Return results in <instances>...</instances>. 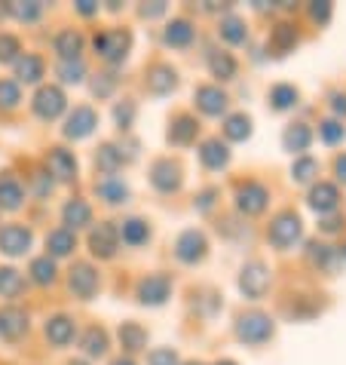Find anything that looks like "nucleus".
Listing matches in <instances>:
<instances>
[{
    "label": "nucleus",
    "mask_w": 346,
    "mask_h": 365,
    "mask_svg": "<svg viewBox=\"0 0 346 365\" xmlns=\"http://www.w3.org/2000/svg\"><path fill=\"white\" fill-rule=\"evenodd\" d=\"M83 350L89 353V356H105V353H108V334H105V329H98V326L86 329V334H83Z\"/></svg>",
    "instance_id": "nucleus-40"
},
{
    "label": "nucleus",
    "mask_w": 346,
    "mask_h": 365,
    "mask_svg": "<svg viewBox=\"0 0 346 365\" xmlns=\"http://www.w3.org/2000/svg\"><path fill=\"white\" fill-rule=\"evenodd\" d=\"M19 53H22V43H19V37H13V34H0V65L16 62Z\"/></svg>",
    "instance_id": "nucleus-43"
},
{
    "label": "nucleus",
    "mask_w": 346,
    "mask_h": 365,
    "mask_svg": "<svg viewBox=\"0 0 346 365\" xmlns=\"http://www.w3.org/2000/svg\"><path fill=\"white\" fill-rule=\"evenodd\" d=\"M206 249H209V242L199 230H184L175 242V255L184 261V264H196V261H202L206 258Z\"/></svg>",
    "instance_id": "nucleus-9"
},
{
    "label": "nucleus",
    "mask_w": 346,
    "mask_h": 365,
    "mask_svg": "<svg viewBox=\"0 0 346 365\" xmlns=\"http://www.w3.org/2000/svg\"><path fill=\"white\" fill-rule=\"evenodd\" d=\"M86 74V65L80 62V58H74V62H62L58 65V77L65 80V83H80Z\"/></svg>",
    "instance_id": "nucleus-45"
},
{
    "label": "nucleus",
    "mask_w": 346,
    "mask_h": 365,
    "mask_svg": "<svg viewBox=\"0 0 346 365\" xmlns=\"http://www.w3.org/2000/svg\"><path fill=\"white\" fill-rule=\"evenodd\" d=\"M46 338L49 344H56V347H68L70 341H74V319H68V317H53L46 322Z\"/></svg>",
    "instance_id": "nucleus-22"
},
{
    "label": "nucleus",
    "mask_w": 346,
    "mask_h": 365,
    "mask_svg": "<svg viewBox=\"0 0 346 365\" xmlns=\"http://www.w3.org/2000/svg\"><path fill=\"white\" fill-rule=\"evenodd\" d=\"M77 13L95 16V13H98V4H93V0H77Z\"/></svg>",
    "instance_id": "nucleus-55"
},
{
    "label": "nucleus",
    "mask_w": 346,
    "mask_h": 365,
    "mask_svg": "<svg viewBox=\"0 0 346 365\" xmlns=\"http://www.w3.org/2000/svg\"><path fill=\"white\" fill-rule=\"evenodd\" d=\"M267 187L258 185V181H248V185H242L236 190V209L239 212H246V215H258V212L267 209Z\"/></svg>",
    "instance_id": "nucleus-10"
},
{
    "label": "nucleus",
    "mask_w": 346,
    "mask_h": 365,
    "mask_svg": "<svg viewBox=\"0 0 346 365\" xmlns=\"http://www.w3.org/2000/svg\"><path fill=\"white\" fill-rule=\"evenodd\" d=\"M68 286H70V292H74L77 298H83V301H89L95 295V289H98V273L89 267V264H74L70 267V277H68Z\"/></svg>",
    "instance_id": "nucleus-11"
},
{
    "label": "nucleus",
    "mask_w": 346,
    "mask_h": 365,
    "mask_svg": "<svg viewBox=\"0 0 346 365\" xmlns=\"http://www.w3.org/2000/svg\"><path fill=\"white\" fill-rule=\"evenodd\" d=\"M343 255H346V249H343Z\"/></svg>",
    "instance_id": "nucleus-63"
},
{
    "label": "nucleus",
    "mask_w": 346,
    "mask_h": 365,
    "mask_svg": "<svg viewBox=\"0 0 346 365\" xmlns=\"http://www.w3.org/2000/svg\"><path fill=\"white\" fill-rule=\"evenodd\" d=\"M117 246H120V230L110 225V221H101V225L93 227V233H89V249H93L95 258H114Z\"/></svg>",
    "instance_id": "nucleus-6"
},
{
    "label": "nucleus",
    "mask_w": 346,
    "mask_h": 365,
    "mask_svg": "<svg viewBox=\"0 0 346 365\" xmlns=\"http://www.w3.org/2000/svg\"><path fill=\"white\" fill-rule=\"evenodd\" d=\"M114 86H117V77H114V74H98V77L93 80V93H95L98 98H108L110 93H114Z\"/></svg>",
    "instance_id": "nucleus-48"
},
{
    "label": "nucleus",
    "mask_w": 346,
    "mask_h": 365,
    "mask_svg": "<svg viewBox=\"0 0 346 365\" xmlns=\"http://www.w3.org/2000/svg\"><path fill=\"white\" fill-rule=\"evenodd\" d=\"M310 16L315 19V22H328V19H331V4H328V0H319V4H313L310 6Z\"/></svg>",
    "instance_id": "nucleus-51"
},
{
    "label": "nucleus",
    "mask_w": 346,
    "mask_h": 365,
    "mask_svg": "<svg viewBox=\"0 0 346 365\" xmlns=\"http://www.w3.org/2000/svg\"><path fill=\"white\" fill-rule=\"evenodd\" d=\"M120 237H123L126 246H141V242H147L150 230L141 218H129V221H123V227H120Z\"/></svg>",
    "instance_id": "nucleus-35"
},
{
    "label": "nucleus",
    "mask_w": 346,
    "mask_h": 365,
    "mask_svg": "<svg viewBox=\"0 0 346 365\" xmlns=\"http://www.w3.org/2000/svg\"><path fill=\"white\" fill-rule=\"evenodd\" d=\"M110 365H135L132 359H117V362H110Z\"/></svg>",
    "instance_id": "nucleus-59"
},
{
    "label": "nucleus",
    "mask_w": 346,
    "mask_h": 365,
    "mask_svg": "<svg viewBox=\"0 0 346 365\" xmlns=\"http://www.w3.org/2000/svg\"><path fill=\"white\" fill-rule=\"evenodd\" d=\"M196 120L193 117H178L175 123L169 126V141L172 145H190L193 138H196Z\"/></svg>",
    "instance_id": "nucleus-32"
},
{
    "label": "nucleus",
    "mask_w": 346,
    "mask_h": 365,
    "mask_svg": "<svg viewBox=\"0 0 346 365\" xmlns=\"http://www.w3.org/2000/svg\"><path fill=\"white\" fill-rule=\"evenodd\" d=\"M239 289L248 301H261L270 289V270L263 267L261 261H251V264H246L239 273Z\"/></svg>",
    "instance_id": "nucleus-3"
},
{
    "label": "nucleus",
    "mask_w": 346,
    "mask_h": 365,
    "mask_svg": "<svg viewBox=\"0 0 346 365\" xmlns=\"http://www.w3.org/2000/svg\"><path fill=\"white\" fill-rule=\"evenodd\" d=\"M22 289H25L22 273L13 267H0V298H16Z\"/></svg>",
    "instance_id": "nucleus-36"
},
{
    "label": "nucleus",
    "mask_w": 346,
    "mask_h": 365,
    "mask_svg": "<svg viewBox=\"0 0 346 365\" xmlns=\"http://www.w3.org/2000/svg\"><path fill=\"white\" fill-rule=\"evenodd\" d=\"M315 172H319V163H315L313 157H300L298 163L291 166V178H294V181H310Z\"/></svg>",
    "instance_id": "nucleus-46"
},
{
    "label": "nucleus",
    "mask_w": 346,
    "mask_h": 365,
    "mask_svg": "<svg viewBox=\"0 0 346 365\" xmlns=\"http://www.w3.org/2000/svg\"><path fill=\"white\" fill-rule=\"evenodd\" d=\"M31 230L22 227V225H6L4 230H0V252L9 258L16 255H25L28 249H31Z\"/></svg>",
    "instance_id": "nucleus-7"
},
{
    "label": "nucleus",
    "mask_w": 346,
    "mask_h": 365,
    "mask_svg": "<svg viewBox=\"0 0 346 365\" xmlns=\"http://www.w3.org/2000/svg\"><path fill=\"white\" fill-rule=\"evenodd\" d=\"M74 246H77V237H74V230H68V227H58L46 237V249H49V255H56V258L70 255Z\"/></svg>",
    "instance_id": "nucleus-26"
},
{
    "label": "nucleus",
    "mask_w": 346,
    "mask_h": 365,
    "mask_svg": "<svg viewBox=\"0 0 346 365\" xmlns=\"http://www.w3.org/2000/svg\"><path fill=\"white\" fill-rule=\"evenodd\" d=\"M215 197H218V190H215V187L202 190V194H199V200H196V209H199V212H209L211 206H215Z\"/></svg>",
    "instance_id": "nucleus-53"
},
{
    "label": "nucleus",
    "mask_w": 346,
    "mask_h": 365,
    "mask_svg": "<svg viewBox=\"0 0 346 365\" xmlns=\"http://www.w3.org/2000/svg\"><path fill=\"white\" fill-rule=\"evenodd\" d=\"M28 331V313L19 307H4L0 310V338L4 341H19Z\"/></svg>",
    "instance_id": "nucleus-15"
},
{
    "label": "nucleus",
    "mask_w": 346,
    "mask_h": 365,
    "mask_svg": "<svg viewBox=\"0 0 346 365\" xmlns=\"http://www.w3.org/2000/svg\"><path fill=\"white\" fill-rule=\"evenodd\" d=\"M294 101H298V89H294V86L279 83V86H273V89H270V105L276 108V110H288V108H294Z\"/></svg>",
    "instance_id": "nucleus-41"
},
{
    "label": "nucleus",
    "mask_w": 346,
    "mask_h": 365,
    "mask_svg": "<svg viewBox=\"0 0 346 365\" xmlns=\"http://www.w3.org/2000/svg\"><path fill=\"white\" fill-rule=\"evenodd\" d=\"M95 194L105 200V202H110V206H117V202H126L129 200V187H126L123 178L105 175L101 181H95Z\"/></svg>",
    "instance_id": "nucleus-18"
},
{
    "label": "nucleus",
    "mask_w": 346,
    "mask_h": 365,
    "mask_svg": "<svg viewBox=\"0 0 346 365\" xmlns=\"http://www.w3.org/2000/svg\"><path fill=\"white\" fill-rule=\"evenodd\" d=\"M22 200H25V190H22V185H19L16 178H9V175L0 178V209L16 212L19 206H22Z\"/></svg>",
    "instance_id": "nucleus-27"
},
{
    "label": "nucleus",
    "mask_w": 346,
    "mask_h": 365,
    "mask_svg": "<svg viewBox=\"0 0 346 365\" xmlns=\"http://www.w3.org/2000/svg\"><path fill=\"white\" fill-rule=\"evenodd\" d=\"M307 255H310V261L315 267H322L325 273H334L337 270V264H340V252L334 249V246H322V242H310V249H307Z\"/></svg>",
    "instance_id": "nucleus-21"
},
{
    "label": "nucleus",
    "mask_w": 346,
    "mask_h": 365,
    "mask_svg": "<svg viewBox=\"0 0 346 365\" xmlns=\"http://www.w3.org/2000/svg\"><path fill=\"white\" fill-rule=\"evenodd\" d=\"M147 365H178V353L172 347H159L147 356Z\"/></svg>",
    "instance_id": "nucleus-50"
},
{
    "label": "nucleus",
    "mask_w": 346,
    "mask_h": 365,
    "mask_svg": "<svg viewBox=\"0 0 346 365\" xmlns=\"http://www.w3.org/2000/svg\"><path fill=\"white\" fill-rule=\"evenodd\" d=\"M22 101V93H19V83L13 80H0V108H16Z\"/></svg>",
    "instance_id": "nucleus-44"
},
{
    "label": "nucleus",
    "mask_w": 346,
    "mask_h": 365,
    "mask_svg": "<svg viewBox=\"0 0 346 365\" xmlns=\"http://www.w3.org/2000/svg\"><path fill=\"white\" fill-rule=\"evenodd\" d=\"M209 71H211V77H218V80H233L236 77V58L230 53H211Z\"/></svg>",
    "instance_id": "nucleus-33"
},
{
    "label": "nucleus",
    "mask_w": 346,
    "mask_h": 365,
    "mask_svg": "<svg viewBox=\"0 0 346 365\" xmlns=\"http://www.w3.org/2000/svg\"><path fill=\"white\" fill-rule=\"evenodd\" d=\"M129 43L132 37L129 31H105V34H95V53L105 58V62H123L126 53H129Z\"/></svg>",
    "instance_id": "nucleus-4"
},
{
    "label": "nucleus",
    "mask_w": 346,
    "mask_h": 365,
    "mask_svg": "<svg viewBox=\"0 0 346 365\" xmlns=\"http://www.w3.org/2000/svg\"><path fill=\"white\" fill-rule=\"evenodd\" d=\"M31 279L40 282V286H49V282L56 279V264H53V258H49V255L34 258V261H31Z\"/></svg>",
    "instance_id": "nucleus-42"
},
{
    "label": "nucleus",
    "mask_w": 346,
    "mask_h": 365,
    "mask_svg": "<svg viewBox=\"0 0 346 365\" xmlns=\"http://www.w3.org/2000/svg\"><path fill=\"white\" fill-rule=\"evenodd\" d=\"M162 13H166V4H145V6H141V16H145V19H157V16H162Z\"/></svg>",
    "instance_id": "nucleus-54"
},
{
    "label": "nucleus",
    "mask_w": 346,
    "mask_h": 365,
    "mask_svg": "<svg viewBox=\"0 0 346 365\" xmlns=\"http://www.w3.org/2000/svg\"><path fill=\"white\" fill-rule=\"evenodd\" d=\"M187 365H202V362H187Z\"/></svg>",
    "instance_id": "nucleus-62"
},
{
    "label": "nucleus",
    "mask_w": 346,
    "mask_h": 365,
    "mask_svg": "<svg viewBox=\"0 0 346 365\" xmlns=\"http://www.w3.org/2000/svg\"><path fill=\"white\" fill-rule=\"evenodd\" d=\"M273 331H276V326H273V319L267 317V313H246V317L236 319V338L246 341V344L270 341Z\"/></svg>",
    "instance_id": "nucleus-2"
},
{
    "label": "nucleus",
    "mask_w": 346,
    "mask_h": 365,
    "mask_svg": "<svg viewBox=\"0 0 346 365\" xmlns=\"http://www.w3.org/2000/svg\"><path fill=\"white\" fill-rule=\"evenodd\" d=\"M221 37L227 40V43H246L248 28H246V22H242V19L227 16V19H221Z\"/></svg>",
    "instance_id": "nucleus-37"
},
{
    "label": "nucleus",
    "mask_w": 346,
    "mask_h": 365,
    "mask_svg": "<svg viewBox=\"0 0 346 365\" xmlns=\"http://www.w3.org/2000/svg\"><path fill=\"white\" fill-rule=\"evenodd\" d=\"M95 126H98L95 110L86 108V105H80V108L70 110V117L65 120V135H68V138H86Z\"/></svg>",
    "instance_id": "nucleus-12"
},
{
    "label": "nucleus",
    "mask_w": 346,
    "mask_h": 365,
    "mask_svg": "<svg viewBox=\"0 0 346 365\" xmlns=\"http://www.w3.org/2000/svg\"><path fill=\"white\" fill-rule=\"evenodd\" d=\"M224 135H227L230 141H246L251 135V120L246 114L227 117V123H224Z\"/></svg>",
    "instance_id": "nucleus-39"
},
{
    "label": "nucleus",
    "mask_w": 346,
    "mask_h": 365,
    "mask_svg": "<svg viewBox=\"0 0 346 365\" xmlns=\"http://www.w3.org/2000/svg\"><path fill=\"white\" fill-rule=\"evenodd\" d=\"M331 98H334V110H337V114H343V117H346V96H340V93H334Z\"/></svg>",
    "instance_id": "nucleus-57"
},
{
    "label": "nucleus",
    "mask_w": 346,
    "mask_h": 365,
    "mask_svg": "<svg viewBox=\"0 0 346 365\" xmlns=\"http://www.w3.org/2000/svg\"><path fill=\"white\" fill-rule=\"evenodd\" d=\"M319 135L325 145H337V141H343V126L337 123V120H325V123L319 126Z\"/></svg>",
    "instance_id": "nucleus-47"
},
{
    "label": "nucleus",
    "mask_w": 346,
    "mask_h": 365,
    "mask_svg": "<svg viewBox=\"0 0 346 365\" xmlns=\"http://www.w3.org/2000/svg\"><path fill=\"white\" fill-rule=\"evenodd\" d=\"M218 365H236V362H230V359H224V362H218Z\"/></svg>",
    "instance_id": "nucleus-60"
},
{
    "label": "nucleus",
    "mask_w": 346,
    "mask_h": 365,
    "mask_svg": "<svg viewBox=\"0 0 346 365\" xmlns=\"http://www.w3.org/2000/svg\"><path fill=\"white\" fill-rule=\"evenodd\" d=\"M337 178L343 181V185H346V154L337 160Z\"/></svg>",
    "instance_id": "nucleus-58"
},
{
    "label": "nucleus",
    "mask_w": 346,
    "mask_h": 365,
    "mask_svg": "<svg viewBox=\"0 0 346 365\" xmlns=\"http://www.w3.org/2000/svg\"><path fill=\"white\" fill-rule=\"evenodd\" d=\"M34 190H37V197H49V190H53V178H49L46 172H37L34 175Z\"/></svg>",
    "instance_id": "nucleus-52"
},
{
    "label": "nucleus",
    "mask_w": 346,
    "mask_h": 365,
    "mask_svg": "<svg viewBox=\"0 0 346 365\" xmlns=\"http://www.w3.org/2000/svg\"><path fill=\"white\" fill-rule=\"evenodd\" d=\"M62 218H65L68 230H77L93 221V209H89V202H83V200H68L62 209Z\"/></svg>",
    "instance_id": "nucleus-24"
},
{
    "label": "nucleus",
    "mask_w": 346,
    "mask_h": 365,
    "mask_svg": "<svg viewBox=\"0 0 346 365\" xmlns=\"http://www.w3.org/2000/svg\"><path fill=\"white\" fill-rule=\"evenodd\" d=\"M294 43H298V31H294V25L279 22L276 28H273V34H270V46L276 49V53H288V49H294Z\"/></svg>",
    "instance_id": "nucleus-34"
},
{
    "label": "nucleus",
    "mask_w": 346,
    "mask_h": 365,
    "mask_svg": "<svg viewBox=\"0 0 346 365\" xmlns=\"http://www.w3.org/2000/svg\"><path fill=\"white\" fill-rule=\"evenodd\" d=\"M46 172H49V175H56L58 181H74V175H77L74 154L65 150V148H53L46 154Z\"/></svg>",
    "instance_id": "nucleus-13"
},
{
    "label": "nucleus",
    "mask_w": 346,
    "mask_h": 365,
    "mask_svg": "<svg viewBox=\"0 0 346 365\" xmlns=\"http://www.w3.org/2000/svg\"><path fill=\"white\" fill-rule=\"evenodd\" d=\"M199 160L206 169H224L230 163V150H227V145H221L218 138H211L199 148Z\"/></svg>",
    "instance_id": "nucleus-25"
},
{
    "label": "nucleus",
    "mask_w": 346,
    "mask_h": 365,
    "mask_svg": "<svg viewBox=\"0 0 346 365\" xmlns=\"http://www.w3.org/2000/svg\"><path fill=\"white\" fill-rule=\"evenodd\" d=\"M169 295H172V282H169L166 273H154V277H147V279L138 282V298H141V304L159 307V304H166Z\"/></svg>",
    "instance_id": "nucleus-8"
},
{
    "label": "nucleus",
    "mask_w": 346,
    "mask_h": 365,
    "mask_svg": "<svg viewBox=\"0 0 346 365\" xmlns=\"http://www.w3.org/2000/svg\"><path fill=\"white\" fill-rule=\"evenodd\" d=\"M120 344H123V350L138 353L147 347V331L141 329L138 322H123V326H120Z\"/></svg>",
    "instance_id": "nucleus-29"
},
{
    "label": "nucleus",
    "mask_w": 346,
    "mask_h": 365,
    "mask_svg": "<svg viewBox=\"0 0 346 365\" xmlns=\"http://www.w3.org/2000/svg\"><path fill=\"white\" fill-rule=\"evenodd\" d=\"M196 108L209 117H218L227 110V96H224L218 86H199L196 89Z\"/></svg>",
    "instance_id": "nucleus-17"
},
{
    "label": "nucleus",
    "mask_w": 346,
    "mask_h": 365,
    "mask_svg": "<svg viewBox=\"0 0 346 365\" xmlns=\"http://www.w3.org/2000/svg\"><path fill=\"white\" fill-rule=\"evenodd\" d=\"M6 13L13 19H19V22H37L40 13H43V4H34V0L22 4V0H13V4H6Z\"/></svg>",
    "instance_id": "nucleus-38"
},
{
    "label": "nucleus",
    "mask_w": 346,
    "mask_h": 365,
    "mask_svg": "<svg viewBox=\"0 0 346 365\" xmlns=\"http://www.w3.org/2000/svg\"><path fill=\"white\" fill-rule=\"evenodd\" d=\"M337 200H340L337 187H334V185H325V181L310 190V206H313L315 212H334V209H337Z\"/></svg>",
    "instance_id": "nucleus-28"
},
{
    "label": "nucleus",
    "mask_w": 346,
    "mask_h": 365,
    "mask_svg": "<svg viewBox=\"0 0 346 365\" xmlns=\"http://www.w3.org/2000/svg\"><path fill=\"white\" fill-rule=\"evenodd\" d=\"M166 43L169 46H187L193 40V25L187 22V19H172V22L166 25Z\"/></svg>",
    "instance_id": "nucleus-31"
},
{
    "label": "nucleus",
    "mask_w": 346,
    "mask_h": 365,
    "mask_svg": "<svg viewBox=\"0 0 346 365\" xmlns=\"http://www.w3.org/2000/svg\"><path fill=\"white\" fill-rule=\"evenodd\" d=\"M53 46H56V53L62 56V62H74V58H80V49H83V37H80L74 28H68V31L56 34Z\"/></svg>",
    "instance_id": "nucleus-23"
},
{
    "label": "nucleus",
    "mask_w": 346,
    "mask_h": 365,
    "mask_svg": "<svg viewBox=\"0 0 346 365\" xmlns=\"http://www.w3.org/2000/svg\"><path fill=\"white\" fill-rule=\"evenodd\" d=\"M150 181H154V187L162 190V194L178 190L181 187V169H178V163H172V160H157L154 169H150Z\"/></svg>",
    "instance_id": "nucleus-14"
},
{
    "label": "nucleus",
    "mask_w": 346,
    "mask_h": 365,
    "mask_svg": "<svg viewBox=\"0 0 346 365\" xmlns=\"http://www.w3.org/2000/svg\"><path fill=\"white\" fill-rule=\"evenodd\" d=\"M319 227H322L325 233H334V230H340V218H325Z\"/></svg>",
    "instance_id": "nucleus-56"
},
{
    "label": "nucleus",
    "mask_w": 346,
    "mask_h": 365,
    "mask_svg": "<svg viewBox=\"0 0 346 365\" xmlns=\"http://www.w3.org/2000/svg\"><path fill=\"white\" fill-rule=\"evenodd\" d=\"M300 218H298V212H279L276 218H273V225H270V230H267V237H270V242L276 249H291L294 242L300 240Z\"/></svg>",
    "instance_id": "nucleus-1"
},
{
    "label": "nucleus",
    "mask_w": 346,
    "mask_h": 365,
    "mask_svg": "<svg viewBox=\"0 0 346 365\" xmlns=\"http://www.w3.org/2000/svg\"><path fill=\"white\" fill-rule=\"evenodd\" d=\"M95 166L105 172V175H117V169L123 166V150L117 145H101L95 154Z\"/></svg>",
    "instance_id": "nucleus-30"
},
{
    "label": "nucleus",
    "mask_w": 346,
    "mask_h": 365,
    "mask_svg": "<svg viewBox=\"0 0 346 365\" xmlns=\"http://www.w3.org/2000/svg\"><path fill=\"white\" fill-rule=\"evenodd\" d=\"M43 71H46V65H43V58H40V56L25 53V56L16 58V77H19V83H40Z\"/></svg>",
    "instance_id": "nucleus-19"
},
{
    "label": "nucleus",
    "mask_w": 346,
    "mask_h": 365,
    "mask_svg": "<svg viewBox=\"0 0 346 365\" xmlns=\"http://www.w3.org/2000/svg\"><path fill=\"white\" fill-rule=\"evenodd\" d=\"M31 105H34V114L40 120H56L68 108V101H65V93L58 86H40Z\"/></svg>",
    "instance_id": "nucleus-5"
},
{
    "label": "nucleus",
    "mask_w": 346,
    "mask_h": 365,
    "mask_svg": "<svg viewBox=\"0 0 346 365\" xmlns=\"http://www.w3.org/2000/svg\"><path fill=\"white\" fill-rule=\"evenodd\" d=\"M175 86H178V74H175V68L172 65H154L147 71V89L154 96H166Z\"/></svg>",
    "instance_id": "nucleus-16"
},
{
    "label": "nucleus",
    "mask_w": 346,
    "mask_h": 365,
    "mask_svg": "<svg viewBox=\"0 0 346 365\" xmlns=\"http://www.w3.org/2000/svg\"><path fill=\"white\" fill-rule=\"evenodd\" d=\"M310 141H313V133H310L307 123H291L282 135V145L288 154H303V150L310 148Z\"/></svg>",
    "instance_id": "nucleus-20"
},
{
    "label": "nucleus",
    "mask_w": 346,
    "mask_h": 365,
    "mask_svg": "<svg viewBox=\"0 0 346 365\" xmlns=\"http://www.w3.org/2000/svg\"><path fill=\"white\" fill-rule=\"evenodd\" d=\"M70 365H86V362H70Z\"/></svg>",
    "instance_id": "nucleus-61"
},
{
    "label": "nucleus",
    "mask_w": 346,
    "mask_h": 365,
    "mask_svg": "<svg viewBox=\"0 0 346 365\" xmlns=\"http://www.w3.org/2000/svg\"><path fill=\"white\" fill-rule=\"evenodd\" d=\"M114 120H117L120 129H129L132 120H135V105H132V101H123V105H117V108H114Z\"/></svg>",
    "instance_id": "nucleus-49"
}]
</instances>
